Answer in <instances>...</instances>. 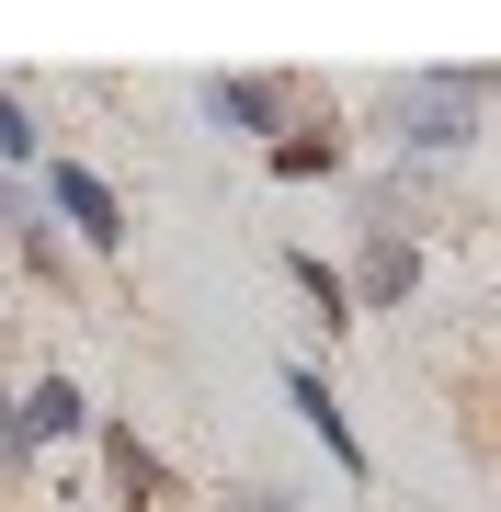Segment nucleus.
Masks as SVG:
<instances>
[{"label": "nucleus", "instance_id": "f257e3e1", "mask_svg": "<svg viewBox=\"0 0 501 512\" xmlns=\"http://www.w3.org/2000/svg\"><path fill=\"white\" fill-rule=\"evenodd\" d=\"M399 114H410L422 148H456V137H467V92H422V103H399Z\"/></svg>", "mask_w": 501, "mask_h": 512}, {"label": "nucleus", "instance_id": "f03ea898", "mask_svg": "<svg viewBox=\"0 0 501 512\" xmlns=\"http://www.w3.org/2000/svg\"><path fill=\"white\" fill-rule=\"evenodd\" d=\"M57 205H69V217L92 228V239H114V228H126V217H114V194L92 183V171H57Z\"/></svg>", "mask_w": 501, "mask_h": 512}, {"label": "nucleus", "instance_id": "7ed1b4c3", "mask_svg": "<svg viewBox=\"0 0 501 512\" xmlns=\"http://www.w3.org/2000/svg\"><path fill=\"white\" fill-rule=\"evenodd\" d=\"M23 433H80V399H69V387H35V399H23Z\"/></svg>", "mask_w": 501, "mask_h": 512}, {"label": "nucleus", "instance_id": "20e7f679", "mask_svg": "<svg viewBox=\"0 0 501 512\" xmlns=\"http://www.w3.org/2000/svg\"><path fill=\"white\" fill-rule=\"evenodd\" d=\"M205 103H217V126H262V92H251V80H217Z\"/></svg>", "mask_w": 501, "mask_h": 512}, {"label": "nucleus", "instance_id": "39448f33", "mask_svg": "<svg viewBox=\"0 0 501 512\" xmlns=\"http://www.w3.org/2000/svg\"><path fill=\"white\" fill-rule=\"evenodd\" d=\"M365 296H410V251H376L365 262Z\"/></svg>", "mask_w": 501, "mask_h": 512}, {"label": "nucleus", "instance_id": "423d86ee", "mask_svg": "<svg viewBox=\"0 0 501 512\" xmlns=\"http://www.w3.org/2000/svg\"><path fill=\"white\" fill-rule=\"evenodd\" d=\"M23 148H35V137H23V114L0 103V160H23Z\"/></svg>", "mask_w": 501, "mask_h": 512}, {"label": "nucleus", "instance_id": "0eeeda50", "mask_svg": "<svg viewBox=\"0 0 501 512\" xmlns=\"http://www.w3.org/2000/svg\"><path fill=\"white\" fill-rule=\"evenodd\" d=\"M0 217H12V194H0Z\"/></svg>", "mask_w": 501, "mask_h": 512}]
</instances>
